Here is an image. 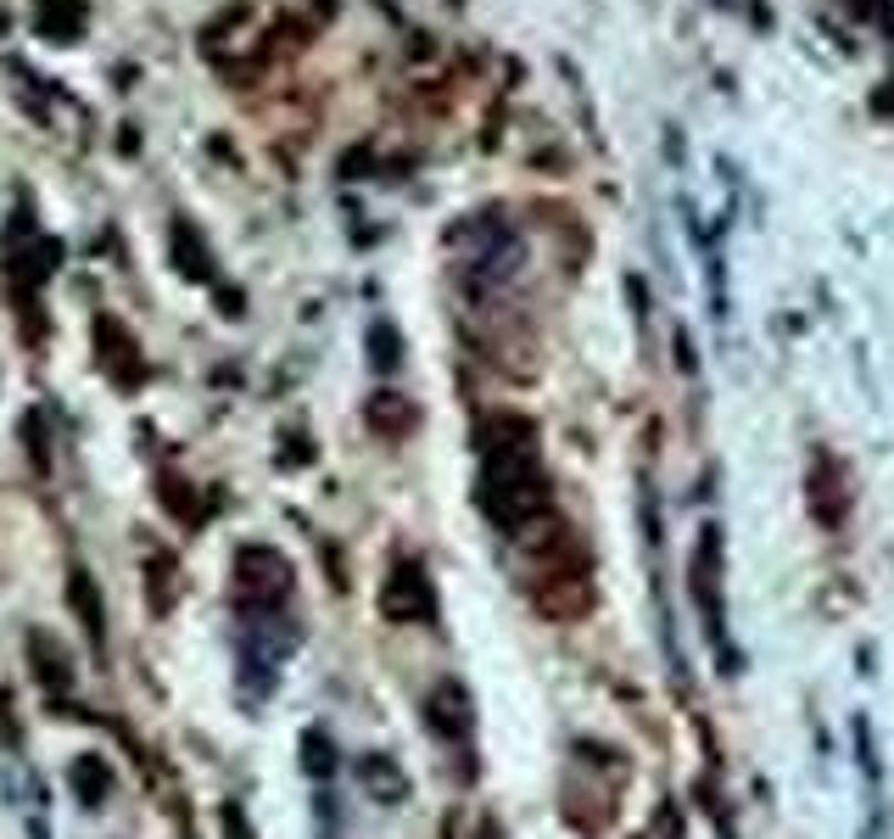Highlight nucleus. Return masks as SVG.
Returning a JSON list of instances; mask_svg holds the SVG:
<instances>
[{"instance_id": "obj_1", "label": "nucleus", "mask_w": 894, "mask_h": 839, "mask_svg": "<svg viewBox=\"0 0 894 839\" xmlns=\"http://www.w3.org/2000/svg\"><path fill=\"white\" fill-rule=\"evenodd\" d=\"M291 565L275 549H246L241 554V594L252 599V610H280L291 599Z\"/></svg>"}, {"instance_id": "obj_2", "label": "nucleus", "mask_w": 894, "mask_h": 839, "mask_svg": "<svg viewBox=\"0 0 894 839\" xmlns=\"http://www.w3.org/2000/svg\"><path fill=\"white\" fill-rule=\"evenodd\" d=\"M381 610H386L392 622H425V616L436 610L430 582L419 576V565H397V571L386 576V587H381Z\"/></svg>"}, {"instance_id": "obj_3", "label": "nucleus", "mask_w": 894, "mask_h": 839, "mask_svg": "<svg viewBox=\"0 0 894 839\" xmlns=\"http://www.w3.org/2000/svg\"><path fill=\"white\" fill-rule=\"evenodd\" d=\"M425 716L447 733V739H465V728H470V711H465V694L454 689V683H441L436 694H430V705H425Z\"/></svg>"}, {"instance_id": "obj_4", "label": "nucleus", "mask_w": 894, "mask_h": 839, "mask_svg": "<svg viewBox=\"0 0 894 839\" xmlns=\"http://www.w3.org/2000/svg\"><path fill=\"white\" fill-rule=\"evenodd\" d=\"M67 784H78V789H84V800L96 806V800L107 795V767H102V762H89V755H84V762H73Z\"/></svg>"}, {"instance_id": "obj_5", "label": "nucleus", "mask_w": 894, "mask_h": 839, "mask_svg": "<svg viewBox=\"0 0 894 839\" xmlns=\"http://www.w3.org/2000/svg\"><path fill=\"white\" fill-rule=\"evenodd\" d=\"M302 767H308V773H330V767H336V755H330V739H324L319 728L308 733V755H302Z\"/></svg>"}]
</instances>
